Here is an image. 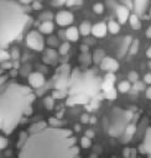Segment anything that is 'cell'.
<instances>
[{"mask_svg": "<svg viewBox=\"0 0 151 158\" xmlns=\"http://www.w3.org/2000/svg\"><path fill=\"white\" fill-rule=\"evenodd\" d=\"M17 148V158H82L73 132L46 121L35 122L21 132Z\"/></svg>", "mask_w": 151, "mask_h": 158, "instance_id": "cell-1", "label": "cell"}, {"mask_svg": "<svg viewBox=\"0 0 151 158\" xmlns=\"http://www.w3.org/2000/svg\"><path fill=\"white\" fill-rule=\"evenodd\" d=\"M36 99L32 89L0 69V131L10 135L30 114Z\"/></svg>", "mask_w": 151, "mask_h": 158, "instance_id": "cell-2", "label": "cell"}, {"mask_svg": "<svg viewBox=\"0 0 151 158\" xmlns=\"http://www.w3.org/2000/svg\"><path fill=\"white\" fill-rule=\"evenodd\" d=\"M30 20V15L21 2L0 0V49H5L17 40Z\"/></svg>", "mask_w": 151, "mask_h": 158, "instance_id": "cell-3", "label": "cell"}, {"mask_svg": "<svg viewBox=\"0 0 151 158\" xmlns=\"http://www.w3.org/2000/svg\"><path fill=\"white\" fill-rule=\"evenodd\" d=\"M101 88L103 83L93 70L80 72L78 68H76L72 70L68 81L69 98L67 99V104H87Z\"/></svg>", "mask_w": 151, "mask_h": 158, "instance_id": "cell-4", "label": "cell"}, {"mask_svg": "<svg viewBox=\"0 0 151 158\" xmlns=\"http://www.w3.org/2000/svg\"><path fill=\"white\" fill-rule=\"evenodd\" d=\"M131 117L130 111H124L120 107H114L110 112L108 132L110 136H120L126 131L129 126V121Z\"/></svg>", "mask_w": 151, "mask_h": 158, "instance_id": "cell-5", "label": "cell"}, {"mask_svg": "<svg viewBox=\"0 0 151 158\" xmlns=\"http://www.w3.org/2000/svg\"><path fill=\"white\" fill-rule=\"evenodd\" d=\"M69 77H71L69 65H68V64H62V65L57 69V74H56L54 88H56L57 91H62V90H66V88H68Z\"/></svg>", "mask_w": 151, "mask_h": 158, "instance_id": "cell-6", "label": "cell"}, {"mask_svg": "<svg viewBox=\"0 0 151 158\" xmlns=\"http://www.w3.org/2000/svg\"><path fill=\"white\" fill-rule=\"evenodd\" d=\"M26 43H27V46L30 48H32V49H35L37 52H41L45 48L43 37L38 31H30L27 33V36H26Z\"/></svg>", "mask_w": 151, "mask_h": 158, "instance_id": "cell-7", "label": "cell"}, {"mask_svg": "<svg viewBox=\"0 0 151 158\" xmlns=\"http://www.w3.org/2000/svg\"><path fill=\"white\" fill-rule=\"evenodd\" d=\"M100 68H101L104 72H106V73H111V74H114V73L119 69V63H118L116 59L105 56L104 59H103L101 63H100Z\"/></svg>", "mask_w": 151, "mask_h": 158, "instance_id": "cell-8", "label": "cell"}, {"mask_svg": "<svg viewBox=\"0 0 151 158\" xmlns=\"http://www.w3.org/2000/svg\"><path fill=\"white\" fill-rule=\"evenodd\" d=\"M56 22L59 26H68V25H71L73 22V15L69 11L61 10L56 15Z\"/></svg>", "mask_w": 151, "mask_h": 158, "instance_id": "cell-9", "label": "cell"}, {"mask_svg": "<svg viewBox=\"0 0 151 158\" xmlns=\"http://www.w3.org/2000/svg\"><path fill=\"white\" fill-rule=\"evenodd\" d=\"M28 83L33 88H41L45 84V77L38 72H32L28 74Z\"/></svg>", "mask_w": 151, "mask_h": 158, "instance_id": "cell-10", "label": "cell"}, {"mask_svg": "<svg viewBox=\"0 0 151 158\" xmlns=\"http://www.w3.org/2000/svg\"><path fill=\"white\" fill-rule=\"evenodd\" d=\"M140 149L141 152L144 153H147V154H151V126L146 130L145 132V136H144V141L140 146Z\"/></svg>", "mask_w": 151, "mask_h": 158, "instance_id": "cell-11", "label": "cell"}, {"mask_svg": "<svg viewBox=\"0 0 151 158\" xmlns=\"http://www.w3.org/2000/svg\"><path fill=\"white\" fill-rule=\"evenodd\" d=\"M116 16H118V20L120 23H125L130 17L129 9L124 5H118L116 6Z\"/></svg>", "mask_w": 151, "mask_h": 158, "instance_id": "cell-12", "label": "cell"}, {"mask_svg": "<svg viewBox=\"0 0 151 158\" xmlns=\"http://www.w3.org/2000/svg\"><path fill=\"white\" fill-rule=\"evenodd\" d=\"M106 31H108V26L104 22H98V23H95L92 27V33L95 37H103V36H105Z\"/></svg>", "mask_w": 151, "mask_h": 158, "instance_id": "cell-13", "label": "cell"}, {"mask_svg": "<svg viewBox=\"0 0 151 158\" xmlns=\"http://www.w3.org/2000/svg\"><path fill=\"white\" fill-rule=\"evenodd\" d=\"M66 37L72 41V42H76L79 37V28H77L76 26H71L66 30Z\"/></svg>", "mask_w": 151, "mask_h": 158, "instance_id": "cell-14", "label": "cell"}, {"mask_svg": "<svg viewBox=\"0 0 151 158\" xmlns=\"http://www.w3.org/2000/svg\"><path fill=\"white\" fill-rule=\"evenodd\" d=\"M53 31V23L50 21V20H46V21H42L41 25H40V32L41 33H52Z\"/></svg>", "mask_w": 151, "mask_h": 158, "instance_id": "cell-15", "label": "cell"}, {"mask_svg": "<svg viewBox=\"0 0 151 158\" xmlns=\"http://www.w3.org/2000/svg\"><path fill=\"white\" fill-rule=\"evenodd\" d=\"M146 5H147V1H145V0H136V1H134V9L136 11V15L142 14L145 7H146Z\"/></svg>", "mask_w": 151, "mask_h": 158, "instance_id": "cell-16", "label": "cell"}, {"mask_svg": "<svg viewBox=\"0 0 151 158\" xmlns=\"http://www.w3.org/2000/svg\"><path fill=\"white\" fill-rule=\"evenodd\" d=\"M56 58H57L56 52L53 49L48 48L47 52H46V54H45V57H43V60H45V63H53Z\"/></svg>", "mask_w": 151, "mask_h": 158, "instance_id": "cell-17", "label": "cell"}, {"mask_svg": "<svg viewBox=\"0 0 151 158\" xmlns=\"http://www.w3.org/2000/svg\"><path fill=\"white\" fill-rule=\"evenodd\" d=\"M92 27H93V26H90V23H89L88 21L82 22L80 26H79V32H80V35H83V36L89 35V33L92 32Z\"/></svg>", "mask_w": 151, "mask_h": 158, "instance_id": "cell-18", "label": "cell"}, {"mask_svg": "<svg viewBox=\"0 0 151 158\" xmlns=\"http://www.w3.org/2000/svg\"><path fill=\"white\" fill-rule=\"evenodd\" d=\"M131 37L130 36H126L124 40H123V44H121V51H120V56H123L127 49H130V46H131Z\"/></svg>", "mask_w": 151, "mask_h": 158, "instance_id": "cell-19", "label": "cell"}, {"mask_svg": "<svg viewBox=\"0 0 151 158\" xmlns=\"http://www.w3.org/2000/svg\"><path fill=\"white\" fill-rule=\"evenodd\" d=\"M106 26H108V31H110L111 33H118L119 30H120V25H119V22H116V21H114V20L109 21Z\"/></svg>", "mask_w": 151, "mask_h": 158, "instance_id": "cell-20", "label": "cell"}, {"mask_svg": "<svg viewBox=\"0 0 151 158\" xmlns=\"http://www.w3.org/2000/svg\"><path fill=\"white\" fill-rule=\"evenodd\" d=\"M104 57H105L104 51L99 48V49H95V51H94V54H93V60H94L95 63H101V60L104 59Z\"/></svg>", "mask_w": 151, "mask_h": 158, "instance_id": "cell-21", "label": "cell"}, {"mask_svg": "<svg viewBox=\"0 0 151 158\" xmlns=\"http://www.w3.org/2000/svg\"><path fill=\"white\" fill-rule=\"evenodd\" d=\"M129 21H130V25H131L134 28H140L141 23H140V20H139V15L131 14L130 17H129Z\"/></svg>", "mask_w": 151, "mask_h": 158, "instance_id": "cell-22", "label": "cell"}, {"mask_svg": "<svg viewBox=\"0 0 151 158\" xmlns=\"http://www.w3.org/2000/svg\"><path fill=\"white\" fill-rule=\"evenodd\" d=\"M131 85H130V81L129 80H124V81H120L119 85H118V90L120 93H127L130 90Z\"/></svg>", "mask_w": 151, "mask_h": 158, "instance_id": "cell-23", "label": "cell"}, {"mask_svg": "<svg viewBox=\"0 0 151 158\" xmlns=\"http://www.w3.org/2000/svg\"><path fill=\"white\" fill-rule=\"evenodd\" d=\"M43 104L47 110H52L54 107V98L53 96H46L43 99Z\"/></svg>", "mask_w": 151, "mask_h": 158, "instance_id": "cell-24", "label": "cell"}, {"mask_svg": "<svg viewBox=\"0 0 151 158\" xmlns=\"http://www.w3.org/2000/svg\"><path fill=\"white\" fill-rule=\"evenodd\" d=\"M90 144H92V141H90L89 137L83 136V137L80 138V146H82L83 148H88V147H90Z\"/></svg>", "mask_w": 151, "mask_h": 158, "instance_id": "cell-25", "label": "cell"}, {"mask_svg": "<svg viewBox=\"0 0 151 158\" xmlns=\"http://www.w3.org/2000/svg\"><path fill=\"white\" fill-rule=\"evenodd\" d=\"M137 48H139V41L135 38V40H132V42H131V46H130V53H131V54H135V53L137 52Z\"/></svg>", "mask_w": 151, "mask_h": 158, "instance_id": "cell-26", "label": "cell"}, {"mask_svg": "<svg viewBox=\"0 0 151 158\" xmlns=\"http://www.w3.org/2000/svg\"><path fill=\"white\" fill-rule=\"evenodd\" d=\"M135 132V126H132V125H129L127 126V128H126V131H125V136H126V139L125 141H127L131 136H132V133Z\"/></svg>", "mask_w": 151, "mask_h": 158, "instance_id": "cell-27", "label": "cell"}, {"mask_svg": "<svg viewBox=\"0 0 151 158\" xmlns=\"http://www.w3.org/2000/svg\"><path fill=\"white\" fill-rule=\"evenodd\" d=\"M10 58V53L6 49H0V62H5Z\"/></svg>", "mask_w": 151, "mask_h": 158, "instance_id": "cell-28", "label": "cell"}, {"mask_svg": "<svg viewBox=\"0 0 151 158\" xmlns=\"http://www.w3.org/2000/svg\"><path fill=\"white\" fill-rule=\"evenodd\" d=\"M68 51H69V43L68 42H64L59 46V54H66Z\"/></svg>", "mask_w": 151, "mask_h": 158, "instance_id": "cell-29", "label": "cell"}, {"mask_svg": "<svg viewBox=\"0 0 151 158\" xmlns=\"http://www.w3.org/2000/svg\"><path fill=\"white\" fill-rule=\"evenodd\" d=\"M137 78H139V75H137L136 72H130V73L127 74V79H129V81L136 83V81H137Z\"/></svg>", "mask_w": 151, "mask_h": 158, "instance_id": "cell-30", "label": "cell"}, {"mask_svg": "<svg viewBox=\"0 0 151 158\" xmlns=\"http://www.w3.org/2000/svg\"><path fill=\"white\" fill-rule=\"evenodd\" d=\"M93 10H94L95 14H101L103 10H104V5L100 4V2H98V4H95V5L93 6Z\"/></svg>", "mask_w": 151, "mask_h": 158, "instance_id": "cell-31", "label": "cell"}, {"mask_svg": "<svg viewBox=\"0 0 151 158\" xmlns=\"http://www.w3.org/2000/svg\"><path fill=\"white\" fill-rule=\"evenodd\" d=\"M7 146V139L4 136H0V149H4Z\"/></svg>", "mask_w": 151, "mask_h": 158, "instance_id": "cell-32", "label": "cell"}, {"mask_svg": "<svg viewBox=\"0 0 151 158\" xmlns=\"http://www.w3.org/2000/svg\"><path fill=\"white\" fill-rule=\"evenodd\" d=\"M105 96H106L108 99H110V100H113V99L115 98V91H114V90H110V91H108V93H105Z\"/></svg>", "mask_w": 151, "mask_h": 158, "instance_id": "cell-33", "label": "cell"}, {"mask_svg": "<svg viewBox=\"0 0 151 158\" xmlns=\"http://www.w3.org/2000/svg\"><path fill=\"white\" fill-rule=\"evenodd\" d=\"M11 58H14V59H17L19 58V51H17V48H14L11 51Z\"/></svg>", "mask_w": 151, "mask_h": 158, "instance_id": "cell-34", "label": "cell"}, {"mask_svg": "<svg viewBox=\"0 0 151 158\" xmlns=\"http://www.w3.org/2000/svg\"><path fill=\"white\" fill-rule=\"evenodd\" d=\"M80 121H82L83 123H87V122H89L90 120H89V116H88L87 114H83V115L80 116Z\"/></svg>", "mask_w": 151, "mask_h": 158, "instance_id": "cell-35", "label": "cell"}, {"mask_svg": "<svg viewBox=\"0 0 151 158\" xmlns=\"http://www.w3.org/2000/svg\"><path fill=\"white\" fill-rule=\"evenodd\" d=\"M144 81H145L146 84H150V85H151V74H150V73H149V74H145Z\"/></svg>", "mask_w": 151, "mask_h": 158, "instance_id": "cell-36", "label": "cell"}, {"mask_svg": "<svg viewBox=\"0 0 151 158\" xmlns=\"http://www.w3.org/2000/svg\"><path fill=\"white\" fill-rule=\"evenodd\" d=\"M123 5H124V6H126L129 10H130L131 7H134V2H131V1H124V2H123Z\"/></svg>", "mask_w": 151, "mask_h": 158, "instance_id": "cell-37", "label": "cell"}, {"mask_svg": "<svg viewBox=\"0 0 151 158\" xmlns=\"http://www.w3.org/2000/svg\"><path fill=\"white\" fill-rule=\"evenodd\" d=\"M82 4V1H66V5L68 6H72V5H79Z\"/></svg>", "mask_w": 151, "mask_h": 158, "instance_id": "cell-38", "label": "cell"}, {"mask_svg": "<svg viewBox=\"0 0 151 158\" xmlns=\"http://www.w3.org/2000/svg\"><path fill=\"white\" fill-rule=\"evenodd\" d=\"M47 42H48V44H56L57 43V38L56 37H50Z\"/></svg>", "mask_w": 151, "mask_h": 158, "instance_id": "cell-39", "label": "cell"}, {"mask_svg": "<svg viewBox=\"0 0 151 158\" xmlns=\"http://www.w3.org/2000/svg\"><path fill=\"white\" fill-rule=\"evenodd\" d=\"M145 94H146V98L151 100V85H150V86L146 89V93H145Z\"/></svg>", "mask_w": 151, "mask_h": 158, "instance_id": "cell-40", "label": "cell"}, {"mask_svg": "<svg viewBox=\"0 0 151 158\" xmlns=\"http://www.w3.org/2000/svg\"><path fill=\"white\" fill-rule=\"evenodd\" d=\"M51 4H52L53 6H59V5H64L66 1H52Z\"/></svg>", "mask_w": 151, "mask_h": 158, "instance_id": "cell-41", "label": "cell"}, {"mask_svg": "<svg viewBox=\"0 0 151 158\" xmlns=\"http://www.w3.org/2000/svg\"><path fill=\"white\" fill-rule=\"evenodd\" d=\"M146 36L149 37V38H151V25L149 26V28L146 30Z\"/></svg>", "mask_w": 151, "mask_h": 158, "instance_id": "cell-42", "label": "cell"}, {"mask_svg": "<svg viewBox=\"0 0 151 158\" xmlns=\"http://www.w3.org/2000/svg\"><path fill=\"white\" fill-rule=\"evenodd\" d=\"M80 49H82V52H83V53H87V52H88V47H87V46H84V44H83V46H80Z\"/></svg>", "mask_w": 151, "mask_h": 158, "instance_id": "cell-43", "label": "cell"}, {"mask_svg": "<svg viewBox=\"0 0 151 158\" xmlns=\"http://www.w3.org/2000/svg\"><path fill=\"white\" fill-rule=\"evenodd\" d=\"M146 56H147L149 58H151V46L147 48V51H146Z\"/></svg>", "mask_w": 151, "mask_h": 158, "instance_id": "cell-44", "label": "cell"}, {"mask_svg": "<svg viewBox=\"0 0 151 158\" xmlns=\"http://www.w3.org/2000/svg\"><path fill=\"white\" fill-rule=\"evenodd\" d=\"M93 135H94V133H93L92 131H87V133H85V136H87V137H89V138H92V137H93Z\"/></svg>", "mask_w": 151, "mask_h": 158, "instance_id": "cell-45", "label": "cell"}, {"mask_svg": "<svg viewBox=\"0 0 151 158\" xmlns=\"http://www.w3.org/2000/svg\"><path fill=\"white\" fill-rule=\"evenodd\" d=\"M33 7H36V9H41V4H40V2H33Z\"/></svg>", "mask_w": 151, "mask_h": 158, "instance_id": "cell-46", "label": "cell"}, {"mask_svg": "<svg viewBox=\"0 0 151 158\" xmlns=\"http://www.w3.org/2000/svg\"><path fill=\"white\" fill-rule=\"evenodd\" d=\"M43 17H52V15L48 12V14H45V15H42V16H40V19H43Z\"/></svg>", "mask_w": 151, "mask_h": 158, "instance_id": "cell-47", "label": "cell"}, {"mask_svg": "<svg viewBox=\"0 0 151 158\" xmlns=\"http://www.w3.org/2000/svg\"><path fill=\"white\" fill-rule=\"evenodd\" d=\"M74 130H76V131H79V130H80V128H79V125H76V126H74Z\"/></svg>", "mask_w": 151, "mask_h": 158, "instance_id": "cell-48", "label": "cell"}, {"mask_svg": "<svg viewBox=\"0 0 151 158\" xmlns=\"http://www.w3.org/2000/svg\"><path fill=\"white\" fill-rule=\"evenodd\" d=\"M92 120H90V122H95V117H90Z\"/></svg>", "mask_w": 151, "mask_h": 158, "instance_id": "cell-49", "label": "cell"}, {"mask_svg": "<svg viewBox=\"0 0 151 158\" xmlns=\"http://www.w3.org/2000/svg\"><path fill=\"white\" fill-rule=\"evenodd\" d=\"M149 68H150V69H151V60H150V62H149Z\"/></svg>", "mask_w": 151, "mask_h": 158, "instance_id": "cell-50", "label": "cell"}, {"mask_svg": "<svg viewBox=\"0 0 151 158\" xmlns=\"http://www.w3.org/2000/svg\"><path fill=\"white\" fill-rule=\"evenodd\" d=\"M150 17H151V9H150Z\"/></svg>", "mask_w": 151, "mask_h": 158, "instance_id": "cell-51", "label": "cell"}, {"mask_svg": "<svg viewBox=\"0 0 151 158\" xmlns=\"http://www.w3.org/2000/svg\"><path fill=\"white\" fill-rule=\"evenodd\" d=\"M113 158H115V157H113Z\"/></svg>", "mask_w": 151, "mask_h": 158, "instance_id": "cell-52", "label": "cell"}]
</instances>
